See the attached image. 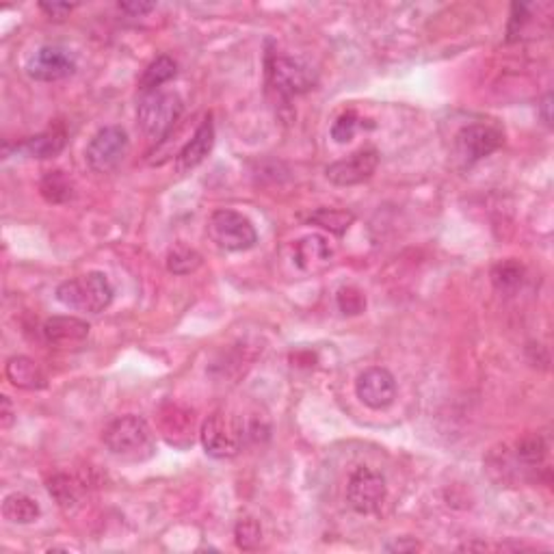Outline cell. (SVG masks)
Returning <instances> with one entry per match:
<instances>
[{
	"mask_svg": "<svg viewBox=\"0 0 554 554\" xmlns=\"http://www.w3.org/2000/svg\"><path fill=\"white\" fill-rule=\"evenodd\" d=\"M355 395L370 410H386L396 399V379L388 368H366L355 381Z\"/></svg>",
	"mask_w": 554,
	"mask_h": 554,
	"instance_id": "cell-12",
	"label": "cell"
},
{
	"mask_svg": "<svg viewBox=\"0 0 554 554\" xmlns=\"http://www.w3.org/2000/svg\"><path fill=\"white\" fill-rule=\"evenodd\" d=\"M268 85L282 98L305 94L316 85V72L308 63L293 57H276L268 63Z\"/></svg>",
	"mask_w": 554,
	"mask_h": 554,
	"instance_id": "cell-7",
	"label": "cell"
},
{
	"mask_svg": "<svg viewBox=\"0 0 554 554\" xmlns=\"http://www.w3.org/2000/svg\"><path fill=\"white\" fill-rule=\"evenodd\" d=\"M89 322L78 319V316H50L41 327L44 338L52 347H74L89 336Z\"/></svg>",
	"mask_w": 554,
	"mask_h": 554,
	"instance_id": "cell-15",
	"label": "cell"
},
{
	"mask_svg": "<svg viewBox=\"0 0 554 554\" xmlns=\"http://www.w3.org/2000/svg\"><path fill=\"white\" fill-rule=\"evenodd\" d=\"M202 446L214 459H230L239 455L245 442L243 424L225 412H214L202 424Z\"/></svg>",
	"mask_w": 554,
	"mask_h": 554,
	"instance_id": "cell-4",
	"label": "cell"
},
{
	"mask_svg": "<svg viewBox=\"0 0 554 554\" xmlns=\"http://www.w3.org/2000/svg\"><path fill=\"white\" fill-rule=\"evenodd\" d=\"M3 515L12 524H33L41 515V509L35 498L26 496L23 492H14L3 500Z\"/></svg>",
	"mask_w": 554,
	"mask_h": 554,
	"instance_id": "cell-18",
	"label": "cell"
},
{
	"mask_svg": "<svg viewBox=\"0 0 554 554\" xmlns=\"http://www.w3.org/2000/svg\"><path fill=\"white\" fill-rule=\"evenodd\" d=\"M77 69V59L61 46H41L26 61V74L40 83H55L68 78Z\"/></svg>",
	"mask_w": 554,
	"mask_h": 554,
	"instance_id": "cell-10",
	"label": "cell"
},
{
	"mask_svg": "<svg viewBox=\"0 0 554 554\" xmlns=\"http://www.w3.org/2000/svg\"><path fill=\"white\" fill-rule=\"evenodd\" d=\"M213 145H214V123H213V115H206L200 123V128H197L195 134H193L191 141L180 150V154H177L176 159L177 174H189V171L195 169V167H200L204 160H206V156L213 152Z\"/></svg>",
	"mask_w": 554,
	"mask_h": 554,
	"instance_id": "cell-14",
	"label": "cell"
},
{
	"mask_svg": "<svg viewBox=\"0 0 554 554\" xmlns=\"http://www.w3.org/2000/svg\"><path fill=\"white\" fill-rule=\"evenodd\" d=\"M234 540L241 550H256V548L262 543V529L260 524H258V520L241 518L236 522Z\"/></svg>",
	"mask_w": 554,
	"mask_h": 554,
	"instance_id": "cell-27",
	"label": "cell"
},
{
	"mask_svg": "<svg viewBox=\"0 0 554 554\" xmlns=\"http://www.w3.org/2000/svg\"><path fill=\"white\" fill-rule=\"evenodd\" d=\"M208 236L217 247L225 251H247L258 243L254 223L245 214L228 211H214L208 219Z\"/></svg>",
	"mask_w": 554,
	"mask_h": 554,
	"instance_id": "cell-5",
	"label": "cell"
},
{
	"mask_svg": "<svg viewBox=\"0 0 554 554\" xmlns=\"http://www.w3.org/2000/svg\"><path fill=\"white\" fill-rule=\"evenodd\" d=\"M379 165V152L377 148H359L358 152L349 154L347 159L336 160L325 169L327 180L331 185L338 186H353L362 185L364 180H368L375 174Z\"/></svg>",
	"mask_w": 554,
	"mask_h": 554,
	"instance_id": "cell-11",
	"label": "cell"
},
{
	"mask_svg": "<svg viewBox=\"0 0 554 554\" xmlns=\"http://www.w3.org/2000/svg\"><path fill=\"white\" fill-rule=\"evenodd\" d=\"M550 109H552V94H548L546 98L541 100V104H540V113H541L543 122H546V126H552V113H550Z\"/></svg>",
	"mask_w": 554,
	"mask_h": 554,
	"instance_id": "cell-34",
	"label": "cell"
},
{
	"mask_svg": "<svg viewBox=\"0 0 554 554\" xmlns=\"http://www.w3.org/2000/svg\"><path fill=\"white\" fill-rule=\"evenodd\" d=\"M355 222L353 213L349 211H338V208H319L316 213H312L310 223L319 225V228L327 230V232L342 236L351 228V223Z\"/></svg>",
	"mask_w": 554,
	"mask_h": 554,
	"instance_id": "cell-22",
	"label": "cell"
},
{
	"mask_svg": "<svg viewBox=\"0 0 554 554\" xmlns=\"http://www.w3.org/2000/svg\"><path fill=\"white\" fill-rule=\"evenodd\" d=\"M5 375L20 390H40L46 386V377L41 373L40 364L26 355H15L5 366Z\"/></svg>",
	"mask_w": 554,
	"mask_h": 554,
	"instance_id": "cell-16",
	"label": "cell"
},
{
	"mask_svg": "<svg viewBox=\"0 0 554 554\" xmlns=\"http://www.w3.org/2000/svg\"><path fill=\"white\" fill-rule=\"evenodd\" d=\"M131 139L122 126H104L91 137L85 150V160L94 174H111L126 159Z\"/></svg>",
	"mask_w": 554,
	"mask_h": 554,
	"instance_id": "cell-6",
	"label": "cell"
},
{
	"mask_svg": "<svg viewBox=\"0 0 554 554\" xmlns=\"http://www.w3.org/2000/svg\"><path fill=\"white\" fill-rule=\"evenodd\" d=\"M57 301L69 310L100 314L113 304L115 290L109 277L100 271H89L85 276L66 279L57 286Z\"/></svg>",
	"mask_w": 554,
	"mask_h": 554,
	"instance_id": "cell-2",
	"label": "cell"
},
{
	"mask_svg": "<svg viewBox=\"0 0 554 554\" xmlns=\"http://www.w3.org/2000/svg\"><path fill=\"white\" fill-rule=\"evenodd\" d=\"M386 550H388V552H416V550H421V546H418V543L413 540H407V537H403L401 541L388 543V546H386Z\"/></svg>",
	"mask_w": 554,
	"mask_h": 554,
	"instance_id": "cell-33",
	"label": "cell"
},
{
	"mask_svg": "<svg viewBox=\"0 0 554 554\" xmlns=\"http://www.w3.org/2000/svg\"><path fill=\"white\" fill-rule=\"evenodd\" d=\"M163 431L165 438L169 444H176L177 435H185L186 440H191L193 431V416H189V412H177L176 405H171L169 413L163 416Z\"/></svg>",
	"mask_w": 554,
	"mask_h": 554,
	"instance_id": "cell-25",
	"label": "cell"
},
{
	"mask_svg": "<svg viewBox=\"0 0 554 554\" xmlns=\"http://www.w3.org/2000/svg\"><path fill=\"white\" fill-rule=\"evenodd\" d=\"M524 282V267L515 260H503L492 268V284L498 293L513 295Z\"/></svg>",
	"mask_w": 554,
	"mask_h": 554,
	"instance_id": "cell-21",
	"label": "cell"
},
{
	"mask_svg": "<svg viewBox=\"0 0 554 554\" xmlns=\"http://www.w3.org/2000/svg\"><path fill=\"white\" fill-rule=\"evenodd\" d=\"M546 450L548 446L540 435H529V438H524L522 442H518V446H515V457H518L520 466L537 468L543 459H546Z\"/></svg>",
	"mask_w": 554,
	"mask_h": 554,
	"instance_id": "cell-26",
	"label": "cell"
},
{
	"mask_svg": "<svg viewBox=\"0 0 554 554\" xmlns=\"http://www.w3.org/2000/svg\"><path fill=\"white\" fill-rule=\"evenodd\" d=\"M66 131L63 128H50V131L29 137L24 143L18 145V152H24L31 159H55L66 148Z\"/></svg>",
	"mask_w": 554,
	"mask_h": 554,
	"instance_id": "cell-17",
	"label": "cell"
},
{
	"mask_svg": "<svg viewBox=\"0 0 554 554\" xmlns=\"http://www.w3.org/2000/svg\"><path fill=\"white\" fill-rule=\"evenodd\" d=\"M40 193L48 204H66L74 197V182L66 171H48L40 182Z\"/></svg>",
	"mask_w": 554,
	"mask_h": 554,
	"instance_id": "cell-20",
	"label": "cell"
},
{
	"mask_svg": "<svg viewBox=\"0 0 554 554\" xmlns=\"http://www.w3.org/2000/svg\"><path fill=\"white\" fill-rule=\"evenodd\" d=\"M156 5L154 3H141V0H132V3H120V9L123 14L134 15V18H141V15L154 12Z\"/></svg>",
	"mask_w": 554,
	"mask_h": 554,
	"instance_id": "cell-31",
	"label": "cell"
},
{
	"mask_svg": "<svg viewBox=\"0 0 554 554\" xmlns=\"http://www.w3.org/2000/svg\"><path fill=\"white\" fill-rule=\"evenodd\" d=\"M104 446L126 464H141L156 453L154 433L141 416H122L104 429Z\"/></svg>",
	"mask_w": 554,
	"mask_h": 554,
	"instance_id": "cell-1",
	"label": "cell"
},
{
	"mask_svg": "<svg viewBox=\"0 0 554 554\" xmlns=\"http://www.w3.org/2000/svg\"><path fill=\"white\" fill-rule=\"evenodd\" d=\"M15 421V412L9 396H0V427L9 429Z\"/></svg>",
	"mask_w": 554,
	"mask_h": 554,
	"instance_id": "cell-32",
	"label": "cell"
},
{
	"mask_svg": "<svg viewBox=\"0 0 554 554\" xmlns=\"http://www.w3.org/2000/svg\"><path fill=\"white\" fill-rule=\"evenodd\" d=\"M177 74V63L171 57H156L148 68L143 69L141 78H139V89L150 94V91H156L159 87H163L165 83H169Z\"/></svg>",
	"mask_w": 554,
	"mask_h": 554,
	"instance_id": "cell-19",
	"label": "cell"
},
{
	"mask_svg": "<svg viewBox=\"0 0 554 554\" xmlns=\"http://www.w3.org/2000/svg\"><path fill=\"white\" fill-rule=\"evenodd\" d=\"M48 494L57 500L59 507H77L80 500V486L68 475H55L48 481Z\"/></svg>",
	"mask_w": 554,
	"mask_h": 554,
	"instance_id": "cell-24",
	"label": "cell"
},
{
	"mask_svg": "<svg viewBox=\"0 0 554 554\" xmlns=\"http://www.w3.org/2000/svg\"><path fill=\"white\" fill-rule=\"evenodd\" d=\"M333 250L322 234H308L293 245V262L304 273H321L331 265Z\"/></svg>",
	"mask_w": 554,
	"mask_h": 554,
	"instance_id": "cell-13",
	"label": "cell"
},
{
	"mask_svg": "<svg viewBox=\"0 0 554 554\" xmlns=\"http://www.w3.org/2000/svg\"><path fill=\"white\" fill-rule=\"evenodd\" d=\"M182 109H185V104H182L180 95L174 94V91H150L139 102V128H141V132L150 141H163L167 134L174 131L176 122L182 115Z\"/></svg>",
	"mask_w": 554,
	"mask_h": 554,
	"instance_id": "cell-3",
	"label": "cell"
},
{
	"mask_svg": "<svg viewBox=\"0 0 554 554\" xmlns=\"http://www.w3.org/2000/svg\"><path fill=\"white\" fill-rule=\"evenodd\" d=\"M202 267V256L186 245L171 247L167 254V271L174 276H189Z\"/></svg>",
	"mask_w": 554,
	"mask_h": 554,
	"instance_id": "cell-23",
	"label": "cell"
},
{
	"mask_svg": "<svg viewBox=\"0 0 554 554\" xmlns=\"http://www.w3.org/2000/svg\"><path fill=\"white\" fill-rule=\"evenodd\" d=\"M388 496V486L379 472L370 468H358L347 483V503L359 515L377 513Z\"/></svg>",
	"mask_w": 554,
	"mask_h": 554,
	"instance_id": "cell-8",
	"label": "cell"
},
{
	"mask_svg": "<svg viewBox=\"0 0 554 554\" xmlns=\"http://www.w3.org/2000/svg\"><path fill=\"white\" fill-rule=\"evenodd\" d=\"M504 143L503 132L487 123H470L455 137V156L461 165H475L477 160L494 154Z\"/></svg>",
	"mask_w": 554,
	"mask_h": 554,
	"instance_id": "cell-9",
	"label": "cell"
},
{
	"mask_svg": "<svg viewBox=\"0 0 554 554\" xmlns=\"http://www.w3.org/2000/svg\"><path fill=\"white\" fill-rule=\"evenodd\" d=\"M336 301H338V308H341L342 314H347V316L362 314L364 308H366L364 293L355 286H344V288L338 290Z\"/></svg>",
	"mask_w": 554,
	"mask_h": 554,
	"instance_id": "cell-28",
	"label": "cell"
},
{
	"mask_svg": "<svg viewBox=\"0 0 554 554\" xmlns=\"http://www.w3.org/2000/svg\"><path fill=\"white\" fill-rule=\"evenodd\" d=\"M40 9L48 15V18L61 20V18H68V15L72 14L74 5H69V3H40Z\"/></svg>",
	"mask_w": 554,
	"mask_h": 554,
	"instance_id": "cell-30",
	"label": "cell"
},
{
	"mask_svg": "<svg viewBox=\"0 0 554 554\" xmlns=\"http://www.w3.org/2000/svg\"><path fill=\"white\" fill-rule=\"evenodd\" d=\"M359 115L355 111H344L341 117H338L336 122H333L331 126V139L336 143H347L351 141L355 137V132H358L359 128Z\"/></svg>",
	"mask_w": 554,
	"mask_h": 554,
	"instance_id": "cell-29",
	"label": "cell"
}]
</instances>
